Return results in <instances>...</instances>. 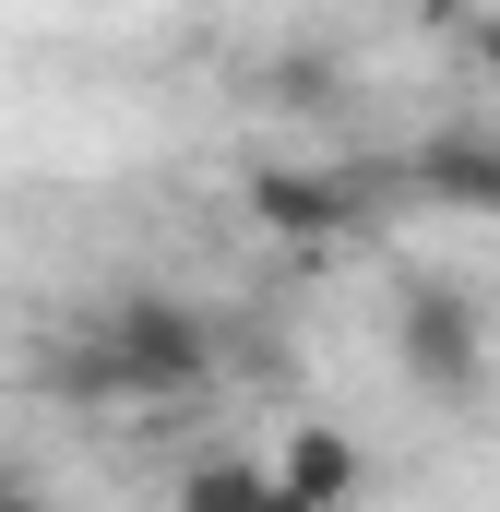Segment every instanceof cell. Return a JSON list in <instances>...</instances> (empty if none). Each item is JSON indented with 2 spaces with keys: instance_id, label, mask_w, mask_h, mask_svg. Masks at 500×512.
Returning a JSON list of instances; mask_svg holds the SVG:
<instances>
[{
  "instance_id": "cell-1",
  "label": "cell",
  "mask_w": 500,
  "mask_h": 512,
  "mask_svg": "<svg viewBox=\"0 0 500 512\" xmlns=\"http://www.w3.org/2000/svg\"><path fill=\"white\" fill-rule=\"evenodd\" d=\"M96 346L120 370V405H179V393L215 382V322L179 298V286H120L96 310Z\"/></svg>"
},
{
  "instance_id": "cell-2",
  "label": "cell",
  "mask_w": 500,
  "mask_h": 512,
  "mask_svg": "<svg viewBox=\"0 0 500 512\" xmlns=\"http://www.w3.org/2000/svg\"><path fill=\"white\" fill-rule=\"evenodd\" d=\"M393 358L429 405H477L489 393V310L453 274H405L393 286Z\"/></svg>"
},
{
  "instance_id": "cell-3",
  "label": "cell",
  "mask_w": 500,
  "mask_h": 512,
  "mask_svg": "<svg viewBox=\"0 0 500 512\" xmlns=\"http://www.w3.org/2000/svg\"><path fill=\"white\" fill-rule=\"evenodd\" d=\"M250 227H274V239H358L370 227V179H346V167H250Z\"/></svg>"
},
{
  "instance_id": "cell-4",
  "label": "cell",
  "mask_w": 500,
  "mask_h": 512,
  "mask_svg": "<svg viewBox=\"0 0 500 512\" xmlns=\"http://www.w3.org/2000/svg\"><path fill=\"white\" fill-rule=\"evenodd\" d=\"M262 477H274V501H298V512H346L370 465H358V441H346V429H286V453H274Z\"/></svg>"
},
{
  "instance_id": "cell-5",
  "label": "cell",
  "mask_w": 500,
  "mask_h": 512,
  "mask_svg": "<svg viewBox=\"0 0 500 512\" xmlns=\"http://www.w3.org/2000/svg\"><path fill=\"white\" fill-rule=\"evenodd\" d=\"M417 179H429L441 203H477V215H500V143H477V131H441V143L417 155Z\"/></svg>"
},
{
  "instance_id": "cell-6",
  "label": "cell",
  "mask_w": 500,
  "mask_h": 512,
  "mask_svg": "<svg viewBox=\"0 0 500 512\" xmlns=\"http://www.w3.org/2000/svg\"><path fill=\"white\" fill-rule=\"evenodd\" d=\"M179 512H274V477L250 453H203V465H179Z\"/></svg>"
},
{
  "instance_id": "cell-7",
  "label": "cell",
  "mask_w": 500,
  "mask_h": 512,
  "mask_svg": "<svg viewBox=\"0 0 500 512\" xmlns=\"http://www.w3.org/2000/svg\"><path fill=\"white\" fill-rule=\"evenodd\" d=\"M465 48H477V72H489V96H500V12H477V24H465Z\"/></svg>"
},
{
  "instance_id": "cell-8",
  "label": "cell",
  "mask_w": 500,
  "mask_h": 512,
  "mask_svg": "<svg viewBox=\"0 0 500 512\" xmlns=\"http://www.w3.org/2000/svg\"><path fill=\"white\" fill-rule=\"evenodd\" d=\"M0 512H60L48 489H24V465H0Z\"/></svg>"
}]
</instances>
